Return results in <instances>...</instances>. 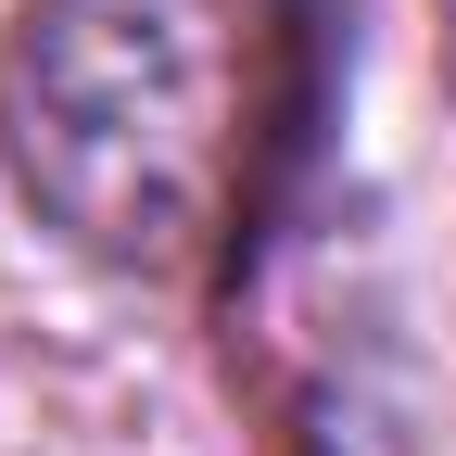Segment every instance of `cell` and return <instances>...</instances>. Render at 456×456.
<instances>
[{"mask_svg":"<svg viewBox=\"0 0 456 456\" xmlns=\"http://www.w3.org/2000/svg\"><path fill=\"white\" fill-rule=\"evenodd\" d=\"M254 0H26L0 38V165L102 266H191L241 191Z\"/></svg>","mask_w":456,"mask_h":456,"instance_id":"6da1fadb","label":"cell"}]
</instances>
